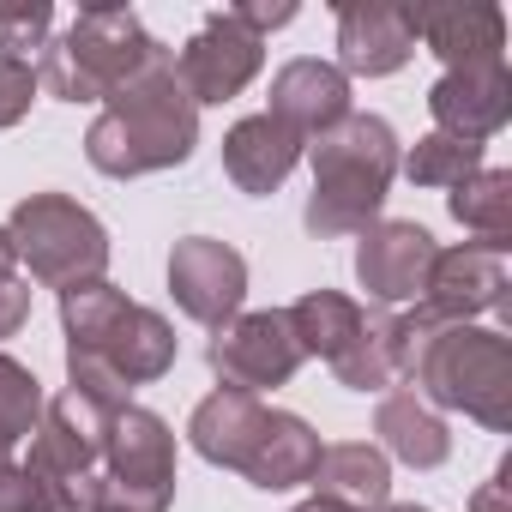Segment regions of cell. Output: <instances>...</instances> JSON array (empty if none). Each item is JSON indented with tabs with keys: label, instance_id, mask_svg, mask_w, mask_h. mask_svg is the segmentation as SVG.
<instances>
[{
	"label": "cell",
	"instance_id": "obj_1",
	"mask_svg": "<svg viewBox=\"0 0 512 512\" xmlns=\"http://www.w3.org/2000/svg\"><path fill=\"white\" fill-rule=\"evenodd\" d=\"M61 320H67V392L121 410L133 386L163 380L175 368V332L163 314L127 302L115 284H79L61 296Z\"/></svg>",
	"mask_w": 512,
	"mask_h": 512
},
{
	"label": "cell",
	"instance_id": "obj_2",
	"mask_svg": "<svg viewBox=\"0 0 512 512\" xmlns=\"http://www.w3.org/2000/svg\"><path fill=\"white\" fill-rule=\"evenodd\" d=\"M398 374H410L422 404L464 410L482 428H512V344L482 326H446L422 308L398 320Z\"/></svg>",
	"mask_w": 512,
	"mask_h": 512
},
{
	"label": "cell",
	"instance_id": "obj_3",
	"mask_svg": "<svg viewBox=\"0 0 512 512\" xmlns=\"http://www.w3.org/2000/svg\"><path fill=\"white\" fill-rule=\"evenodd\" d=\"M193 145H199V103L181 91L169 49L139 79H127L103 103L91 133H85L91 169H103L115 181H133V175H151V169H175V163L193 157Z\"/></svg>",
	"mask_w": 512,
	"mask_h": 512
},
{
	"label": "cell",
	"instance_id": "obj_4",
	"mask_svg": "<svg viewBox=\"0 0 512 512\" xmlns=\"http://www.w3.org/2000/svg\"><path fill=\"white\" fill-rule=\"evenodd\" d=\"M314 163V199H308V229L326 235H362L380 205L386 187L398 175V139L380 115H344L338 127H326L320 139H308L302 151Z\"/></svg>",
	"mask_w": 512,
	"mask_h": 512
},
{
	"label": "cell",
	"instance_id": "obj_5",
	"mask_svg": "<svg viewBox=\"0 0 512 512\" xmlns=\"http://www.w3.org/2000/svg\"><path fill=\"white\" fill-rule=\"evenodd\" d=\"M157 55H163V43L139 25L133 7H85L67 25V37L43 49L37 85L61 103H109Z\"/></svg>",
	"mask_w": 512,
	"mask_h": 512
},
{
	"label": "cell",
	"instance_id": "obj_6",
	"mask_svg": "<svg viewBox=\"0 0 512 512\" xmlns=\"http://www.w3.org/2000/svg\"><path fill=\"white\" fill-rule=\"evenodd\" d=\"M175 500V434L163 416L121 404L103 428V470L85 482L79 512H169Z\"/></svg>",
	"mask_w": 512,
	"mask_h": 512
},
{
	"label": "cell",
	"instance_id": "obj_7",
	"mask_svg": "<svg viewBox=\"0 0 512 512\" xmlns=\"http://www.w3.org/2000/svg\"><path fill=\"white\" fill-rule=\"evenodd\" d=\"M7 235H13V253L31 266V278H43L61 296L79 290V284H97L103 266H109V229L85 205H73L67 193L19 199Z\"/></svg>",
	"mask_w": 512,
	"mask_h": 512
},
{
	"label": "cell",
	"instance_id": "obj_8",
	"mask_svg": "<svg viewBox=\"0 0 512 512\" xmlns=\"http://www.w3.org/2000/svg\"><path fill=\"white\" fill-rule=\"evenodd\" d=\"M103 428H109V410L79 398V392H61V398L43 404V422L31 434L25 470L49 488L55 512H79V494H85V482L103 464Z\"/></svg>",
	"mask_w": 512,
	"mask_h": 512
},
{
	"label": "cell",
	"instance_id": "obj_9",
	"mask_svg": "<svg viewBox=\"0 0 512 512\" xmlns=\"http://www.w3.org/2000/svg\"><path fill=\"white\" fill-rule=\"evenodd\" d=\"M211 368L223 380V392H247L260 398L266 386H290L302 368V344L290 332V314H241L211 338Z\"/></svg>",
	"mask_w": 512,
	"mask_h": 512
},
{
	"label": "cell",
	"instance_id": "obj_10",
	"mask_svg": "<svg viewBox=\"0 0 512 512\" xmlns=\"http://www.w3.org/2000/svg\"><path fill=\"white\" fill-rule=\"evenodd\" d=\"M169 290H175V308L211 332H223L235 314H241V296H247V260L235 247L211 241V235H187L175 241L169 253Z\"/></svg>",
	"mask_w": 512,
	"mask_h": 512
},
{
	"label": "cell",
	"instance_id": "obj_11",
	"mask_svg": "<svg viewBox=\"0 0 512 512\" xmlns=\"http://www.w3.org/2000/svg\"><path fill=\"white\" fill-rule=\"evenodd\" d=\"M260 61H266V43L260 37L241 31L229 13H211L193 31V43L175 55V79H181V91L193 103H229V97H241L253 85Z\"/></svg>",
	"mask_w": 512,
	"mask_h": 512
},
{
	"label": "cell",
	"instance_id": "obj_12",
	"mask_svg": "<svg viewBox=\"0 0 512 512\" xmlns=\"http://www.w3.org/2000/svg\"><path fill=\"white\" fill-rule=\"evenodd\" d=\"M416 43H428L446 73L464 67H506V13L488 0H428V7H404Z\"/></svg>",
	"mask_w": 512,
	"mask_h": 512
},
{
	"label": "cell",
	"instance_id": "obj_13",
	"mask_svg": "<svg viewBox=\"0 0 512 512\" xmlns=\"http://www.w3.org/2000/svg\"><path fill=\"white\" fill-rule=\"evenodd\" d=\"M506 302V260L482 241H464V247H446L434 253L428 266V284H422V314L428 320H446V326H464L470 314H488Z\"/></svg>",
	"mask_w": 512,
	"mask_h": 512
},
{
	"label": "cell",
	"instance_id": "obj_14",
	"mask_svg": "<svg viewBox=\"0 0 512 512\" xmlns=\"http://www.w3.org/2000/svg\"><path fill=\"white\" fill-rule=\"evenodd\" d=\"M434 253L440 247H434V235L422 223H368L362 247H356V278L380 308H398V302L422 296Z\"/></svg>",
	"mask_w": 512,
	"mask_h": 512
},
{
	"label": "cell",
	"instance_id": "obj_15",
	"mask_svg": "<svg viewBox=\"0 0 512 512\" xmlns=\"http://www.w3.org/2000/svg\"><path fill=\"white\" fill-rule=\"evenodd\" d=\"M416 55V31L404 19V7L386 0H344L338 7V73H362V79H386Z\"/></svg>",
	"mask_w": 512,
	"mask_h": 512
},
{
	"label": "cell",
	"instance_id": "obj_16",
	"mask_svg": "<svg viewBox=\"0 0 512 512\" xmlns=\"http://www.w3.org/2000/svg\"><path fill=\"white\" fill-rule=\"evenodd\" d=\"M428 109H434V133H452V139H494L512 115V79L506 67H464V73H446L434 91H428Z\"/></svg>",
	"mask_w": 512,
	"mask_h": 512
},
{
	"label": "cell",
	"instance_id": "obj_17",
	"mask_svg": "<svg viewBox=\"0 0 512 512\" xmlns=\"http://www.w3.org/2000/svg\"><path fill=\"white\" fill-rule=\"evenodd\" d=\"M302 151H308V139L290 133L278 115H247L223 139V169H229V181L241 193H272V187L290 181V169L302 163Z\"/></svg>",
	"mask_w": 512,
	"mask_h": 512
},
{
	"label": "cell",
	"instance_id": "obj_18",
	"mask_svg": "<svg viewBox=\"0 0 512 512\" xmlns=\"http://www.w3.org/2000/svg\"><path fill=\"white\" fill-rule=\"evenodd\" d=\"M266 115H278L302 139H320L326 127H338L350 115V79L326 61H290L272 79V109Z\"/></svg>",
	"mask_w": 512,
	"mask_h": 512
},
{
	"label": "cell",
	"instance_id": "obj_19",
	"mask_svg": "<svg viewBox=\"0 0 512 512\" xmlns=\"http://www.w3.org/2000/svg\"><path fill=\"white\" fill-rule=\"evenodd\" d=\"M266 416H272V410H266L260 398H247V392H211V398L193 410V422H187L193 452H199L205 464L247 470L253 446H260V434H266Z\"/></svg>",
	"mask_w": 512,
	"mask_h": 512
},
{
	"label": "cell",
	"instance_id": "obj_20",
	"mask_svg": "<svg viewBox=\"0 0 512 512\" xmlns=\"http://www.w3.org/2000/svg\"><path fill=\"white\" fill-rule=\"evenodd\" d=\"M320 494L314 500H332V506H350V512H380L392 500V464L380 446L368 440H350V446H320V464L308 476Z\"/></svg>",
	"mask_w": 512,
	"mask_h": 512
},
{
	"label": "cell",
	"instance_id": "obj_21",
	"mask_svg": "<svg viewBox=\"0 0 512 512\" xmlns=\"http://www.w3.org/2000/svg\"><path fill=\"white\" fill-rule=\"evenodd\" d=\"M374 434H380V440H386V452H392V458H404L410 470H434V464H446V452H452L446 422H440V416L410 392V386H398V392H386V398H380Z\"/></svg>",
	"mask_w": 512,
	"mask_h": 512
},
{
	"label": "cell",
	"instance_id": "obj_22",
	"mask_svg": "<svg viewBox=\"0 0 512 512\" xmlns=\"http://www.w3.org/2000/svg\"><path fill=\"white\" fill-rule=\"evenodd\" d=\"M314 464H320V434L302 416L272 410L266 416V434H260V446H253V458H247L241 476L253 488H296V482L314 476Z\"/></svg>",
	"mask_w": 512,
	"mask_h": 512
},
{
	"label": "cell",
	"instance_id": "obj_23",
	"mask_svg": "<svg viewBox=\"0 0 512 512\" xmlns=\"http://www.w3.org/2000/svg\"><path fill=\"white\" fill-rule=\"evenodd\" d=\"M290 332L302 344V356H326L332 368L356 350V338L368 332V308L338 296V290H314L290 308Z\"/></svg>",
	"mask_w": 512,
	"mask_h": 512
},
{
	"label": "cell",
	"instance_id": "obj_24",
	"mask_svg": "<svg viewBox=\"0 0 512 512\" xmlns=\"http://www.w3.org/2000/svg\"><path fill=\"white\" fill-rule=\"evenodd\" d=\"M452 217L482 235V247L506 253L512 247V175L506 169H476L464 187H452Z\"/></svg>",
	"mask_w": 512,
	"mask_h": 512
},
{
	"label": "cell",
	"instance_id": "obj_25",
	"mask_svg": "<svg viewBox=\"0 0 512 512\" xmlns=\"http://www.w3.org/2000/svg\"><path fill=\"white\" fill-rule=\"evenodd\" d=\"M338 380L356 392H386L398 380V314L368 308V332L356 338V350L338 362Z\"/></svg>",
	"mask_w": 512,
	"mask_h": 512
},
{
	"label": "cell",
	"instance_id": "obj_26",
	"mask_svg": "<svg viewBox=\"0 0 512 512\" xmlns=\"http://www.w3.org/2000/svg\"><path fill=\"white\" fill-rule=\"evenodd\" d=\"M43 422V386L25 362L0 356V464H13V446L31 440Z\"/></svg>",
	"mask_w": 512,
	"mask_h": 512
},
{
	"label": "cell",
	"instance_id": "obj_27",
	"mask_svg": "<svg viewBox=\"0 0 512 512\" xmlns=\"http://www.w3.org/2000/svg\"><path fill=\"white\" fill-rule=\"evenodd\" d=\"M398 163H404V175H410L416 187H464V181L482 169V145L452 139V133H428V139H416V151L398 157Z\"/></svg>",
	"mask_w": 512,
	"mask_h": 512
},
{
	"label": "cell",
	"instance_id": "obj_28",
	"mask_svg": "<svg viewBox=\"0 0 512 512\" xmlns=\"http://www.w3.org/2000/svg\"><path fill=\"white\" fill-rule=\"evenodd\" d=\"M55 7L49 0H25V7H0V55L31 61V49H49Z\"/></svg>",
	"mask_w": 512,
	"mask_h": 512
},
{
	"label": "cell",
	"instance_id": "obj_29",
	"mask_svg": "<svg viewBox=\"0 0 512 512\" xmlns=\"http://www.w3.org/2000/svg\"><path fill=\"white\" fill-rule=\"evenodd\" d=\"M31 97H37V67H31V61H13V55H0V127L25 121Z\"/></svg>",
	"mask_w": 512,
	"mask_h": 512
},
{
	"label": "cell",
	"instance_id": "obj_30",
	"mask_svg": "<svg viewBox=\"0 0 512 512\" xmlns=\"http://www.w3.org/2000/svg\"><path fill=\"white\" fill-rule=\"evenodd\" d=\"M0 512H55V500L25 464H0Z\"/></svg>",
	"mask_w": 512,
	"mask_h": 512
},
{
	"label": "cell",
	"instance_id": "obj_31",
	"mask_svg": "<svg viewBox=\"0 0 512 512\" xmlns=\"http://www.w3.org/2000/svg\"><path fill=\"white\" fill-rule=\"evenodd\" d=\"M241 31H253V37H260L266 43V31H278V25H290L296 19V7H290V0H278V7H223Z\"/></svg>",
	"mask_w": 512,
	"mask_h": 512
},
{
	"label": "cell",
	"instance_id": "obj_32",
	"mask_svg": "<svg viewBox=\"0 0 512 512\" xmlns=\"http://www.w3.org/2000/svg\"><path fill=\"white\" fill-rule=\"evenodd\" d=\"M31 320V290L25 284H0V338H13Z\"/></svg>",
	"mask_w": 512,
	"mask_h": 512
},
{
	"label": "cell",
	"instance_id": "obj_33",
	"mask_svg": "<svg viewBox=\"0 0 512 512\" xmlns=\"http://www.w3.org/2000/svg\"><path fill=\"white\" fill-rule=\"evenodd\" d=\"M500 500H506V464H500V470H494V476H488V488H482V494H476V500H470V506H476V512H506V506H500Z\"/></svg>",
	"mask_w": 512,
	"mask_h": 512
},
{
	"label": "cell",
	"instance_id": "obj_34",
	"mask_svg": "<svg viewBox=\"0 0 512 512\" xmlns=\"http://www.w3.org/2000/svg\"><path fill=\"white\" fill-rule=\"evenodd\" d=\"M13 266H19V253H13V235L0 229V284H13Z\"/></svg>",
	"mask_w": 512,
	"mask_h": 512
},
{
	"label": "cell",
	"instance_id": "obj_35",
	"mask_svg": "<svg viewBox=\"0 0 512 512\" xmlns=\"http://www.w3.org/2000/svg\"><path fill=\"white\" fill-rule=\"evenodd\" d=\"M296 512H350V506H332V500H302ZM380 512H386V506H380Z\"/></svg>",
	"mask_w": 512,
	"mask_h": 512
},
{
	"label": "cell",
	"instance_id": "obj_36",
	"mask_svg": "<svg viewBox=\"0 0 512 512\" xmlns=\"http://www.w3.org/2000/svg\"><path fill=\"white\" fill-rule=\"evenodd\" d=\"M386 512H428V506H386Z\"/></svg>",
	"mask_w": 512,
	"mask_h": 512
},
{
	"label": "cell",
	"instance_id": "obj_37",
	"mask_svg": "<svg viewBox=\"0 0 512 512\" xmlns=\"http://www.w3.org/2000/svg\"><path fill=\"white\" fill-rule=\"evenodd\" d=\"M103 512H109V506H103Z\"/></svg>",
	"mask_w": 512,
	"mask_h": 512
}]
</instances>
